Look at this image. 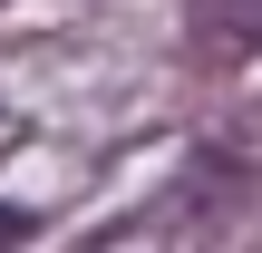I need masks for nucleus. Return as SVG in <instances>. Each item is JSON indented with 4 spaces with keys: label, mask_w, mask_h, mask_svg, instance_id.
Returning <instances> with one entry per match:
<instances>
[{
    "label": "nucleus",
    "mask_w": 262,
    "mask_h": 253,
    "mask_svg": "<svg viewBox=\"0 0 262 253\" xmlns=\"http://www.w3.org/2000/svg\"><path fill=\"white\" fill-rule=\"evenodd\" d=\"M204 49L214 59H262V0H204Z\"/></svg>",
    "instance_id": "nucleus-1"
}]
</instances>
